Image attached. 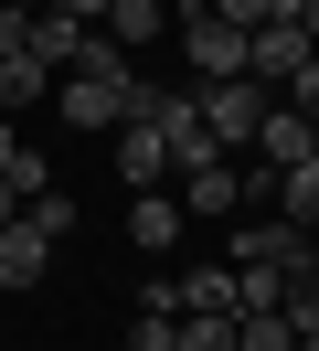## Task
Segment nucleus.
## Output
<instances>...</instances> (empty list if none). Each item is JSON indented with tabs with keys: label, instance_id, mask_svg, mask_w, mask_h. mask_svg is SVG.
Instances as JSON below:
<instances>
[{
	"label": "nucleus",
	"instance_id": "obj_1",
	"mask_svg": "<svg viewBox=\"0 0 319 351\" xmlns=\"http://www.w3.org/2000/svg\"><path fill=\"white\" fill-rule=\"evenodd\" d=\"M128 96H139V64H128V43H106V32H85V53L54 75V107L75 117V128H96V138L128 117Z\"/></svg>",
	"mask_w": 319,
	"mask_h": 351
},
{
	"label": "nucleus",
	"instance_id": "obj_2",
	"mask_svg": "<svg viewBox=\"0 0 319 351\" xmlns=\"http://www.w3.org/2000/svg\"><path fill=\"white\" fill-rule=\"evenodd\" d=\"M191 117H202L224 149H245L255 117H266V86H255V75H213V86H191Z\"/></svg>",
	"mask_w": 319,
	"mask_h": 351
},
{
	"label": "nucleus",
	"instance_id": "obj_3",
	"mask_svg": "<svg viewBox=\"0 0 319 351\" xmlns=\"http://www.w3.org/2000/svg\"><path fill=\"white\" fill-rule=\"evenodd\" d=\"M245 149H255V181H276V171H298V160H319V128L287 107V96H266V117H255Z\"/></svg>",
	"mask_w": 319,
	"mask_h": 351
},
{
	"label": "nucleus",
	"instance_id": "obj_4",
	"mask_svg": "<svg viewBox=\"0 0 319 351\" xmlns=\"http://www.w3.org/2000/svg\"><path fill=\"white\" fill-rule=\"evenodd\" d=\"M309 53H319V43H309V32H298V22H255V32H245V75H255V86H266V96H287Z\"/></svg>",
	"mask_w": 319,
	"mask_h": 351
},
{
	"label": "nucleus",
	"instance_id": "obj_5",
	"mask_svg": "<svg viewBox=\"0 0 319 351\" xmlns=\"http://www.w3.org/2000/svg\"><path fill=\"white\" fill-rule=\"evenodd\" d=\"M181 53H191V75H202V86H213V75H245V32H234V22H213L202 0L181 11Z\"/></svg>",
	"mask_w": 319,
	"mask_h": 351
},
{
	"label": "nucleus",
	"instance_id": "obj_6",
	"mask_svg": "<svg viewBox=\"0 0 319 351\" xmlns=\"http://www.w3.org/2000/svg\"><path fill=\"white\" fill-rule=\"evenodd\" d=\"M160 171H170V138L149 117H117V181L128 192H160Z\"/></svg>",
	"mask_w": 319,
	"mask_h": 351
},
{
	"label": "nucleus",
	"instance_id": "obj_7",
	"mask_svg": "<svg viewBox=\"0 0 319 351\" xmlns=\"http://www.w3.org/2000/svg\"><path fill=\"white\" fill-rule=\"evenodd\" d=\"M43 266H54V234H32V223H0V287H11V298H21V287H43Z\"/></svg>",
	"mask_w": 319,
	"mask_h": 351
},
{
	"label": "nucleus",
	"instance_id": "obj_8",
	"mask_svg": "<svg viewBox=\"0 0 319 351\" xmlns=\"http://www.w3.org/2000/svg\"><path fill=\"white\" fill-rule=\"evenodd\" d=\"M181 181H191V213H202V223H213V213H234V202L255 192V171H245L234 149H224V160H202V171H181Z\"/></svg>",
	"mask_w": 319,
	"mask_h": 351
},
{
	"label": "nucleus",
	"instance_id": "obj_9",
	"mask_svg": "<svg viewBox=\"0 0 319 351\" xmlns=\"http://www.w3.org/2000/svg\"><path fill=\"white\" fill-rule=\"evenodd\" d=\"M128 245H139V256H170V245H181V202L139 192V202H128Z\"/></svg>",
	"mask_w": 319,
	"mask_h": 351
},
{
	"label": "nucleus",
	"instance_id": "obj_10",
	"mask_svg": "<svg viewBox=\"0 0 319 351\" xmlns=\"http://www.w3.org/2000/svg\"><path fill=\"white\" fill-rule=\"evenodd\" d=\"M85 32H96V22H75V11H54V0H43V11H32V53H43V64H75V53H85Z\"/></svg>",
	"mask_w": 319,
	"mask_h": 351
},
{
	"label": "nucleus",
	"instance_id": "obj_11",
	"mask_svg": "<svg viewBox=\"0 0 319 351\" xmlns=\"http://www.w3.org/2000/svg\"><path fill=\"white\" fill-rule=\"evenodd\" d=\"M32 96H54V64H43V53L21 43V53H0V107L21 117V107H32Z\"/></svg>",
	"mask_w": 319,
	"mask_h": 351
},
{
	"label": "nucleus",
	"instance_id": "obj_12",
	"mask_svg": "<svg viewBox=\"0 0 319 351\" xmlns=\"http://www.w3.org/2000/svg\"><path fill=\"white\" fill-rule=\"evenodd\" d=\"M106 43H149V32H170V0H106Z\"/></svg>",
	"mask_w": 319,
	"mask_h": 351
},
{
	"label": "nucleus",
	"instance_id": "obj_13",
	"mask_svg": "<svg viewBox=\"0 0 319 351\" xmlns=\"http://www.w3.org/2000/svg\"><path fill=\"white\" fill-rule=\"evenodd\" d=\"M276 213H287L298 234H319V160H298V171H276Z\"/></svg>",
	"mask_w": 319,
	"mask_h": 351
},
{
	"label": "nucleus",
	"instance_id": "obj_14",
	"mask_svg": "<svg viewBox=\"0 0 319 351\" xmlns=\"http://www.w3.org/2000/svg\"><path fill=\"white\" fill-rule=\"evenodd\" d=\"M276 308H287V330H319V245L287 266V287H276Z\"/></svg>",
	"mask_w": 319,
	"mask_h": 351
},
{
	"label": "nucleus",
	"instance_id": "obj_15",
	"mask_svg": "<svg viewBox=\"0 0 319 351\" xmlns=\"http://www.w3.org/2000/svg\"><path fill=\"white\" fill-rule=\"evenodd\" d=\"M21 223H32V234H54V245H64V234H75V223H85V202H75V192H54V181H43V192L21 202Z\"/></svg>",
	"mask_w": 319,
	"mask_h": 351
},
{
	"label": "nucleus",
	"instance_id": "obj_16",
	"mask_svg": "<svg viewBox=\"0 0 319 351\" xmlns=\"http://www.w3.org/2000/svg\"><path fill=\"white\" fill-rule=\"evenodd\" d=\"M287 308H234V351H287Z\"/></svg>",
	"mask_w": 319,
	"mask_h": 351
},
{
	"label": "nucleus",
	"instance_id": "obj_17",
	"mask_svg": "<svg viewBox=\"0 0 319 351\" xmlns=\"http://www.w3.org/2000/svg\"><path fill=\"white\" fill-rule=\"evenodd\" d=\"M170 287H181V308H234V266H191Z\"/></svg>",
	"mask_w": 319,
	"mask_h": 351
},
{
	"label": "nucleus",
	"instance_id": "obj_18",
	"mask_svg": "<svg viewBox=\"0 0 319 351\" xmlns=\"http://www.w3.org/2000/svg\"><path fill=\"white\" fill-rule=\"evenodd\" d=\"M181 351H234V308H181Z\"/></svg>",
	"mask_w": 319,
	"mask_h": 351
},
{
	"label": "nucleus",
	"instance_id": "obj_19",
	"mask_svg": "<svg viewBox=\"0 0 319 351\" xmlns=\"http://www.w3.org/2000/svg\"><path fill=\"white\" fill-rule=\"evenodd\" d=\"M287 107H298V117H309V128H319V53H309V64H298V86H287Z\"/></svg>",
	"mask_w": 319,
	"mask_h": 351
},
{
	"label": "nucleus",
	"instance_id": "obj_20",
	"mask_svg": "<svg viewBox=\"0 0 319 351\" xmlns=\"http://www.w3.org/2000/svg\"><path fill=\"white\" fill-rule=\"evenodd\" d=\"M11 160H21V128H11V107H0V171H11Z\"/></svg>",
	"mask_w": 319,
	"mask_h": 351
},
{
	"label": "nucleus",
	"instance_id": "obj_21",
	"mask_svg": "<svg viewBox=\"0 0 319 351\" xmlns=\"http://www.w3.org/2000/svg\"><path fill=\"white\" fill-rule=\"evenodd\" d=\"M54 11H75V22H106V0H54Z\"/></svg>",
	"mask_w": 319,
	"mask_h": 351
},
{
	"label": "nucleus",
	"instance_id": "obj_22",
	"mask_svg": "<svg viewBox=\"0 0 319 351\" xmlns=\"http://www.w3.org/2000/svg\"><path fill=\"white\" fill-rule=\"evenodd\" d=\"M298 32H309V43H319V0H298Z\"/></svg>",
	"mask_w": 319,
	"mask_h": 351
},
{
	"label": "nucleus",
	"instance_id": "obj_23",
	"mask_svg": "<svg viewBox=\"0 0 319 351\" xmlns=\"http://www.w3.org/2000/svg\"><path fill=\"white\" fill-rule=\"evenodd\" d=\"M11 213H21V192H11V181H0V223H11Z\"/></svg>",
	"mask_w": 319,
	"mask_h": 351
},
{
	"label": "nucleus",
	"instance_id": "obj_24",
	"mask_svg": "<svg viewBox=\"0 0 319 351\" xmlns=\"http://www.w3.org/2000/svg\"><path fill=\"white\" fill-rule=\"evenodd\" d=\"M287 351H319V330H298V341H287Z\"/></svg>",
	"mask_w": 319,
	"mask_h": 351
}]
</instances>
